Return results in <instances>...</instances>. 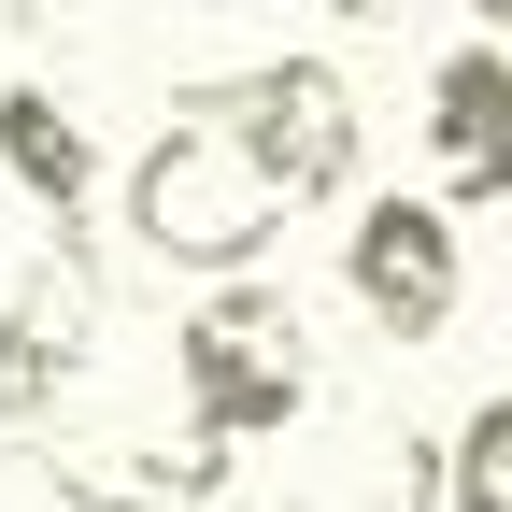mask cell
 <instances>
[{
	"instance_id": "cell-5",
	"label": "cell",
	"mask_w": 512,
	"mask_h": 512,
	"mask_svg": "<svg viewBox=\"0 0 512 512\" xmlns=\"http://www.w3.org/2000/svg\"><path fill=\"white\" fill-rule=\"evenodd\" d=\"M86 342H100V285L57 228V256H29L0 285V427H57V399L86 384Z\"/></svg>"
},
{
	"instance_id": "cell-9",
	"label": "cell",
	"mask_w": 512,
	"mask_h": 512,
	"mask_svg": "<svg viewBox=\"0 0 512 512\" xmlns=\"http://www.w3.org/2000/svg\"><path fill=\"white\" fill-rule=\"evenodd\" d=\"M370 512H441V456H427V441H384V470H370Z\"/></svg>"
},
{
	"instance_id": "cell-7",
	"label": "cell",
	"mask_w": 512,
	"mask_h": 512,
	"mask_svg": "<svg viewBox=\"0 0 512 512\" xmlns=\"http://www.w3.org/2000/svg\"><path fill=\"white\" fill-rule=\"evenodd\" d=\"M0 171H15V200L43 228H72L86 185H100V143H86V114L57 100V86H0Z\"/></svg>"
},
{
	"instance_id": "cell-4",
	"label": "cell",
	"mask_w": 512,
	"mask_h": 512,
	"mask_svg": "<svg viewBox=\"0 0 512 512\" xmlns=\"http://www.w3.org/2000/svg\"><path fill=\"white\" fill-rule=\"evenodd\" d=\"M342 285H356V313L384 342H441L456 328V299H470V256H456V214L441 200H370L356 228H342Z\"/></svg>"
},
{
	"instance_id": "cell-2",
	"label": "cell",
	"mask_w": 512,
	"mask_h": 512,
	"mask_svg": "<svg viewBox=\"0 0 512 512\" xmlns=\"http://www.w3.org/2000/svg\"><path fill=\"white\" fill-rule=\"evenodd\" d=\"M171 370H185V427L200 441H271L313 413V328H299V299L285 285H214L200 313L171 328Z\"/></svg>"
},
{
	"instance_id": "cell-1",
	"label": "cell",
	"mask_w": 512,
	"mask_h": 512,
	"mask_svg": "<svg viewBox=\"0 0 512 512\" xmlns=\"http://www.w3.org/2000/svg\"><path fill=\"white\" fill-rule=\"evenodd\" d=\"M271 228H285V200L242 171L214 86H200V100H171V128L128 157V242H143L157 271H214V285H242L256 256H271Z\"/></svg>"
},
{
	"instance_id": "cell-3",
	"label": "cell",
	"mask_w": 512,
	"mask_h": 512,
	"mask_svg": "<svg viewBox=\"0 0 512 512\" xmlns=\"http://www.w3.org/2000/svg\"><path fill=\"white\" fill-rule=\"evenodd\" d=\"M214 114H228L242 171L271 185L285 214H299V200H342V185H356V143H370V114H356V86L328 72V57H256L242 86H214Z\"/></svg>"
},
{
	"instance_id": "cell-6",
	"label": "cell",
	"mask_w": 512,
	"mask_h": 512,
	"mask_svg": "<svg viewBox=\"0 0 512 512\" xmlns=\"http://www.w3.org/2000/svg\"><path fill=\"white\" fill-rule=\"evenodd\" d=\"M427 157H441V214H484V200H512V57L498 43H456L427 72Z\"/></svg>"
},
{
	"instance_id": "cell-10",
	"label": "cell",
	"mask_w": 512,
	"mask_h": 512,
	"mask_svg": "<svg viewBox=\"0 0 512 512\" xmlns=\"http://www.w3.org/2000/svg\"><path fill=\"white\" fill-rule=\"evenodd\" d=\"M328 15H356V29H399V15H427V0H328Z\"/></svg>"
},
{
	"instance_id": "cell-8",
	"label": "cell",
	"mask_w": 512,
	"mask_h": 512,
	"mask_svg": "<svg viewBox=\"0 0 512 512\" xmlns=\"http://www.w3.org/2000/svg\"><path fill=\"white\" fill-rule=\"evenodd\" d=\"M441 512H512V399H470L441 441Z\"/></svg>"
}]
</instances>
